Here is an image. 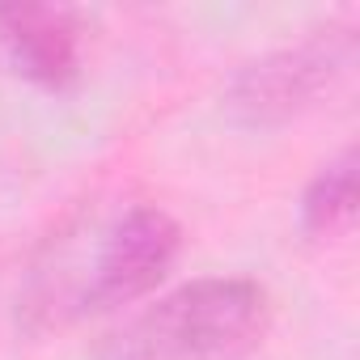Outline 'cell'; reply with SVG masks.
<instances>
[{"instance_id":"5","label":"cell","mask_w":360,"mask_h":360,"mask_svg":"<svg viewBox=\"0 0 360 360\" xmlns=\"http://www.w3.org/2000/svg\"><path fill=\"white\" fill-rule=\"evenodd\" d=\"M356 221V153H339L305 187L301 225L309 238H339Z\"/></svg>"},{"instance_id":"2","label":"cell","mask_w":360,"mask_h":360,"mask_svg":"<svg viewBox=\"0 0 360 360\" xmlns=\"http://www.w3.org/2000/svg\"><path fill=\"white\" fill-rule=\"evenodd\" d=\"M356 39L352 30H318L314 39L271 51L255 64H246L229 85V115L246 127H276L314 106L352 64Z\"/></svg>"},{"instance_id":"4","label":"cell","mask_w":360,"mask_h":360,"mask_svg":"<svg viewBox=\"0 0 360 360\" xmlns=\"http://www.w3.org/2000/svg\"><path fill=\"white\" fill-rule=\"evenodd\" d=\"M0 39L22 77L47 89H64L77 81L81 47L72 13L51 5H0Z\"/></svg>"},{"instance_id":"1","label":"cell","mask_w":360,"mask_h":360,"mask_svg":"<svg viewBox=\"0 0 360 360\" xmlns=\"http://www.w3.org/2000/svg\"><path fill=\"white\" fill-rule=\"evenodd\" d=\"M271 305L242 276H208L165 292L98 347V360H242L259 347Z\"/></svg>"},{"instance_id":"3","label":"cell","mask_w":360,"mask_h":360,"mask_svg":"<svg viewBox=\"0 0 360 360\" xmlns=\"http://www.w3.org/2000/svg\"><path fill=\"white\" fill-rule=\"evenodd\" d=\"M178 250H183V229H178V221L165 208H153V204L131 208L106 233L94 276L81 292V309L110 314V309L140 301L169 276Z\"/></svg>"}]
</instances>
